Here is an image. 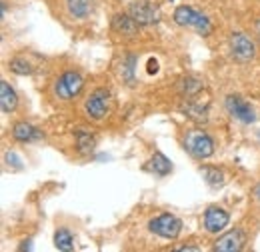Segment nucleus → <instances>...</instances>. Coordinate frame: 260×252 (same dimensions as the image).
I'll return each mask as SVG.
<instances>
[{"label": "nucleus", "mask_w": 260, "mask_h": 252, "mask_svg": "<svg viewBox=\"0 0 260 252\" xmlns=\"http://www.w3.org/2000/svg\"><path fill=\"white\" fill-rule=\"evenodd\" d=\"M174 22L180 24V26L194 28V30L198 32V34H202V36H208V34L212 32L210 20H208L204 14L196 12L194 8H190V6H178V8L174 10Z\"/></svg>", "instance_id": "f257e3e1"}, {"label": "nucleus", "mask_w": 260, "mask_h": 252, "mask_svg": "<svg viewBox=\"0 0 260 252\" xmlns=\"http://www.w3.org/2000/svg\"><path fill=\"white\" fill-rule=\"evenodd\" d=\"M184 148L194 158H208L214 152V140L204 130H190L184 138Z\"/></svg>", "instance_id": "f03ea898"}, {"label": "nucleus", "mask_w": 260, "mask_h": 252, "mask_svg": "<svg viewBox=\"0 0 260 252\" xmlns=\"http://www.w3.org/2000/svg\"><path fill=\"white\" fill-rule=\"evenodd\" d=\"M148 228L154 234H158L160 238L174 240L182 230V222L178 220L176 216H172V214H160V216H156V218H152L148 222Z\"/></svg>", "instance_id": "7ed1b4c3"}, {"label": "nucleus", "mask_w": 260, "mask_h": 252, "mask_svg": "<svg viewBox=\"0 0 260 252\" xmlns=\"http://www.w3.org/2000/svg\"><path fill=\"white\" fill-rule=\"evenodd\" d=\"M82 86H84V80H82V76L78 74V72H64L58 80H56V86H54V92L58 98H62V100H70V98H74L76 94H80V90H82Z\"/></svg>", "instance_id": "20e7f679"}, {"label": "nucleus", "mask_w": 260, "mask_h": 252, "mask_svg": "<svg viewBox=\"0 0 260 252\" xmlns=\"http://www.w3.org/2000/svg\"><path fill=\"white\" fill-rule=\"evenodd\" d=\"M230 52L238 62H248L254 58L256 46L244 32H234L230 36Z\"/></svg>", "instance_id": "39448f33"}, {"label": "nucleus", "mask_w": 260, "mask_h": 252, "mask_svg": "<svg viewBox=\"0 0 260 252\" xmlns=\"http://www.w3.org/2000/svg\"><path fill=\"white\" fill-rule=\"evenodd\" d=\"M108 106H110V92L104 88H98L88 96L84 110L92 120H102L108 114Z\"/></svg>", "instance_id": "423d86ee"}, {"label": "nucleus", "mask_w": 260, "mask_h": 252, "mask_svg": "<svg viewBox=\"0 0 260 252\" xmlns=\"http://www.w3.org/2000/svg\"><path fill=\"white\" fill-rule=\"evenodd\" d=\"M226 110L232 118H236V120H240V122H244V124H252V122L256 120L252 106H250L246 100H242L240 96H228Z\"/></svg>", "instance_id": "0eeeda50"}, {"label": "nucleus", "mask_w": 260, "mask_h": 252, "mask_svg": "<svg viewBox=\"0 0 260 252\" xmlns=\"http://www.w3.org/2000/svg\"><path fill=\"white\" fill-rule=\"evenodd\" d=\"M128 14L140 24V26H150V24H156L160 14L156 10V6L148 4V2H136V4H130L128 6Z\"/></svg>", "instance_id": "6e6552de"}, {"label": "nucleus", "mask_w": 260, "mask_h": 252, "mask_svg": "<svg viewBox=\"0 0 260 252\" xmlns=\"http://www.w3.org/2000/svg\"><path fill=\"white\" fill-rule=\"evenodd\" d=\"M230 222V214H228L224 208H218V206H210L206 212H204V228L208 232H220L224 230Z\"/></svg>", "instance_id": "1a4fd4ad"}, {"label": "nucleus", "mask_w": 260, "mask_h": 252, "mask_svg": "<svg viewBox=\"0 0 260 252\" xmlns=\"http://www.w3.org/2000/svg\"><path fill=\"white\" fill-rule=\"evenodd\" d=\"M242 246H244V234L240 230H232L214 242V250L220 252H238L242 250Z\"/></svg>", "instance_id": "9d476101"}, {"label": "nucleus", "mask_w": 260, "mask_h": 252, "mask_svg": "<svg viewBox=\"0 0 260 252\" xmlns=\"http://www.w3.org/2000/svg\"><path fill=\"white\" fill-rule=\"evenodd\" d=\"M12 136L18 142H36V140H42L44 134L28 122H18V124L12 126Z\"/></svg>", "instance_id": "9b49d317"}, {"label": "nucleus", "mask_w": 260, "mask_h": 252, "mask_svg": "<svg viewBox=\"0 0 260 252\" xmlns=\"http://www.w3.org/2000/svg\"><path fill=\"white\" fill-rule=\"evenodd\" d=\"M0 106H2V112H4V114L14 112L16 106H18V96H16L14 88H12L6 80L0 82Z\"/></svg>", "instance_id": "f8f14e48"}, {"label": "nucleus", "mask_w": 260, "mask_h": 252, "mask_svg": "<svg viewBox=\"0 0 260 252\" xmlns=\"http://www.w3.org/2000/svg\"><path fill=\"white\" fill-rule=\"evenodd\" d=\"M112 28L118 34H122V36H134L140 28V24L130 14H116L112 18Z\"/></svg>", "instance_id": "ddd939ff"}, {"label": "nucleus", "mask_w": 260, "mask_h": 252, "mask_svg": "<svg viewBox=\"0 0 260 252\" xmlns=\"http://www.w3.org/2000/svg\"><path fill=\"white\" fill-rule=\"evenodd\" d=\"M74 138H76V148H78L80 154H90L94 150V146H96L94 136L90 132H86V130H76Z\"/></svg>", "instance_id": "4468645a"}, {"label": "nucleus", "mask_w": 260, "mask_h": 252, "mask_svg": "<svg viewBox=\"0 0 260 252\" xmlns=\"http://www.w3.org/2000/svg\"><path fill=\"white\" fill-rule=\"evenodd\" d=\"M66 8L74 18H86L92 8V0H66Z\"/></svg>", "instance_id": "2eb2a0df"}, {"label": "nucleus", "mask_w": 260, "mask_h": 252, "mask_svg": "<svg viewBox=\"0 0 260 252\" xmlns=\"http://www.w3.org/2000/svg\"><path fill=\"white\" fill-rule=\"evenodd\" d=\"M148 164H150L148 168H150L154 174H158V176H166V174L172 170V162L164 156L162 152H154V156L150 158Z\"/></svg>", "instance_id": "dca6fc26"}, {"label": "nucleus", "mask_w": 260, "mask_h": 252, "mask_svg": "<svg viewBox=\"0 0 260 252\" xmlns=\"http://www.w3.org/2000/svg\"><path fill=\"white\" fill-rule=\"evenodd\" d=\"M54 246H56L58 250H62V252L74 250V240H72L70 230H66V228L56 230V234H54Z\"/></svg>", "instance_id": "f3484780"}, {"label": "nucleus", "mask_w": 260, "mask_h": 252, "mask_svg": "<svg viewBox=\"0 0 260 252\" xmlns=\"http://www.w3.org/2000/svg\"><path fill=\"white\" fill-rule=\"evenodd\" d=\"M202 174H204V178L208 180L210 186H222V172H220L218 168L204 166V168H202Z\"/></svg>", "instance_id": "a211bd4d"}, {"label": "nucleus", "mask_w": 260, "mask_h": 252, "mask_svg": "<svg viewBox=\"0 0 260 252\" xmlns=\"http://www.w3.org/2000/svg\"><path fill=\"white\" fill-rule=\"evenodd\" d=\"M10 68H12V72H16V74H30V72H32L30 64L24 62V58H14V60H10Z\"/></svg>", "instance_id": "6ab92c4d"}, {"label": "nucleus", "mask_w": 260, "mask_h": 252, "mask_svg": "<svg viewBox=\"0 0 260 252\" xmlns=\"http://www.w3.org/2000/svg\"><path fill=\"white\" fill-rule=\"evenodd\" d=\"M6 162H8V164L12 162V166H16V168H20V164H22V162L18 160V156H16L14 152H8V154H6Z\"/></svg>", "instance_id": "aec40b11"}, {"label": "nucleus", "mask_w": 260, "mask_h": 252, "mask_svg": "<svg viewBox=\"0 0 260 252\" xmlns=\"http://www.w3.org/2000/svg\"><path fill=\"white\" fill-rule=\"evenodd\" d=\"M254 198L260 202V184H256V188H254Z\"/></svg>", "instance_id": "412c9836"}, {"label": "nucleus", "mask_w": 260, "mask_h": 252, "mask_svg": "<svg viewBox=\"0 0 260 252\" xmlns=\"http://www.w3.org/2000/svg\"><path fill=\"white\" fill-rule=\"evenodd\" d=\"M256 30H258V34H260V22L256 24Z\"/></svg>", "instance_id": "4be33fe9"}]
</instances>
